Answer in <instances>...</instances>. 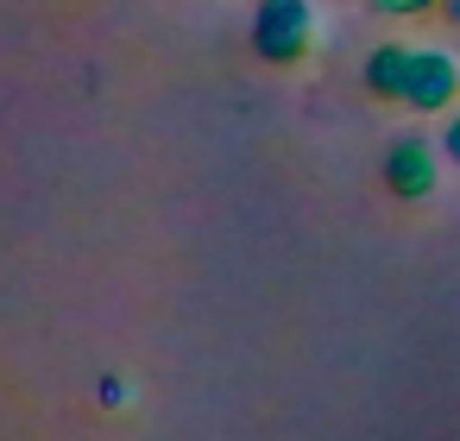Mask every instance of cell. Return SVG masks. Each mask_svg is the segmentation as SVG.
I'll use <instances>...</instances> for the list:
<instances>
[{
    "label": "cell",
    "instance_id": "obj_5",
    "mask_svg": "<svg viewBox=\"0 0 460 441\" xmlns=\"http://www.w3.org/2000/svg\"><path fill=\"white\" fill-rule=\"evenodd\" d=\"M372 13H385V20H416V13H429V7H441V0H366Z\"/></svg>",
    "mask_w": 460,
    "mask_h": 441
},
{
    "label": "cell",
    "instance_id": "obj_1",
    "mask_svg": "<svg viewBox=\"0 0 460 441\" xmlns=\"http://www.w3.org/2000/svg\"><path fill=\"white\" fill-rule=\"evenodd\" d=\"M309 45H315L309 0H259V13H252V51L265 64H303Z\"/></svg>",
    "mask_w": 460,
    "mask_h": 441
},
{
    "label": "cell",
    "instance_id": "obj_6",
    "mask_svg": "<svg viewBox=\"0 0 460 441\" xmlns=\"http://www.w3.org/2000/svg\"><path fill=\"white\" fill-rule=\"evenodd\" d=\"M441 152H447V158H454V164H460V114H454V120H447V133H441Z\"/></svg>",
    "mask_w": 460,
    "mask_h": 441
},
{
    "label": "cell",
    "instance_id": "obj_2",
    "mask_svg": "<svg viewBox=\"0 0 460 441\" xmlns=\"http://www.w3.org/2000/svg\"><path fill=\"white\" fill-rule=\"evenodd\" d=\"M454 95H460L454 57H447V51H416V57H410V83H403V108L441 114V108H454Z\"/></svg>",
    "mask_w": 460,
    "mask_h": 441
},
{
    "label": "cell",
    "instance_id": "obj_3",
    "mask_svg": "<svg viewBox=\"0 0 460 441\" xmlns=\"http://www.w3.org/2000/svg\"><path fill=\"white\" fill-rule=\"evenodd\" d=\"M385 183H391V196L422 202L435 190V152H429V139H397L385 152Z\"/></svg>",
    "mask_w": 460,
    "mask_h": 441
},
{
    "label": "cell",
    "instance_id": "obj_4",
    "mask_svg": "<svg viewBox=\"0 0 460 441\" xmlns=\"http://www.w3.org/2000/svg\"><path fill=\"white\" fill-rule=\"evenodd\" d=\"M410 45H378L372 57H366V89L378 95V101H403V83H410Z\"/></svg>",
    "mask_w": 460,
    "mask_h": 441
},
{
    "label": "cell",
    "instance_id": "obj_7",
    "mask_svg": "<svg viewBox=\"0 0 460 441\" xmlns=\"http://www.w3.org/2000/svg\"><path fill=\"white\" fill-rule=\"evenodd\" d=\"M441 13H447V20H454V26H460V0H441Z\"/></svg>",
    "mask_w": 460,
    "mask_h": 441
}]
</instances>
